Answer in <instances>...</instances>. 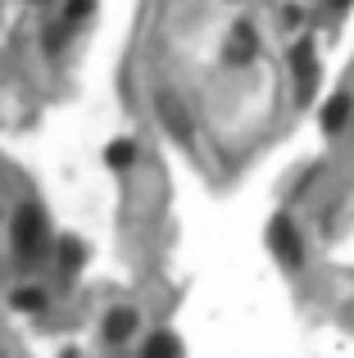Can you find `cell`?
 <instances>
[{
	"mask_svg": "<svg viewBox=\"0 0 354 358\" xmlns=\"http://www.w3.org/2000/svg\"><path fill=\"white\" fill-rule=\"evenodd\" d=\"M9 299H14V308H27V313H45V304H50L41 286H18Z\"/></svg>",
	"mask_w": 354,
	"mask_h": 358,
	"instance_id": "9",
	"label": "cell"
},
{
	"mask_svg": "<svg viewBox=\"0 0 354 358\" xmlns=\"http://www.w3.org/2000/svg\"><path fill=\"white\" fill-rule=\"evenodd\" d=\"M255 55H259V32H255V23H246V18H241V23L232 27L227 45H222V59H227L232 69H241V64H250Z\"/></svg>",
	"mask_w": 354,
	"mask_h": 358,
	"instance_id": "4",
	"label": "cell"
},
{
	"mask_svg": "<svg viewBox=\"0 0 354 358\" xmlns=\"http://www.w3.org/2000/svg\"><path fill=\"white\" fill-rule=\"evenodd\" d=\"M318 122H323V131H332V136H337V131L350 122V96H332L327 105H323Z\"/></svg>",
	"mask_w": 354,
	"mask_h": 358,
	"instance_id": "8",
	"label": "cell"
},
{
	"mask_svg": "<svg viewBox=\"0 0 354 358\" xmlns=\"http://www.w3.org/2000/svg\"><path fill=\"white\" fill-rule=\"evenodd\" d=\"M268 250H273V259L282 263L286 272L304 268V236H300V227H295L291 213H277V218L268 222Z\"/></svg>",
	"mask_w": 354,
	"mask_h": 358,
	"instance_id": "2",
	"label": "cell"
},
{
	"mask_svg": "<svg viewBox=\"0 0 354 358\" xmlns=\"http://www.w3.org/2000/svg\"><path fill=\"white\" fill-rule=\"evenodd\" d=\"M327 5H332V9H346V5H350V0H327Z\"/></svg>",
	"mask_w": 354,
	"mask_h": 358,
	"instance_id": "14",
	"label": "cell"
},
{
	"mask_svg": "<svg viewBox=\"0 0 354 358\" xmlns=\"http://www.w3.org/2000/svg\"><path fill=\"white\" fill-rule=\"evenodd\" d=\"M9 245H14V259L18 263H41L50 254V222L36 204H18L14 209V222H9Z\"/></svg>",
	"mask_w": 354,
	"mask_h": 358,
	"instance_id": "1",
	"label": "cell"
},
{
	"mask_svg": "<svg viewBox=\"0 0 354 358\" xmlns=\"http://www.w3.org/2000/svg\"><path fill=\"white\" fill-rule=\"evenodd\" d=\"M78 263H82V241L64 236V241H59V268H64V272H73Z\"/></svg>",
	"mask_w": 354,
	"mask_h": 358,
	"instance_id": "10",
	"label": "cell"
},
{
	"mask_svg": "<svg viewBox=\"0 0 354 358\" xmlns=\"http://www.w3.org/2000/svg\"><path fill=\"white\" fill-rule=\"evenodd\" d=\"M91 9H96V0H69V5H64V23H82V18L91 14Z\"/></svg>",
	"mask_w": 354,
	"mask_h": 358,
	"instance_id": "12",
	"label": "cell"
},
{
	"mask_svg": "<svg viewBox=\"0 0 354 358\" xmlns=\"http://www.w3.org/2000/svg\"><path fill=\"white\" fill-rule=\"evenodd\" d=\"M36 5H41V0H36Z\"/></svg>",
	"mask_w": 354,
	"mask_h": 358,
	"instance_id": "15",
	"label": "cell"
},
{
	"mask_svg": "<svg viewBox=\"0 0 354 358\" xmlns=\"http://www.w3.org/2000/svg\"><path fill=\"white\" fill-rule=\"evenodd\" d=\"M136 358H186V350H182V341H177L173 331H150Z\"/></svg>",
	"mask_w": 354,
	"mask_h": 358,
	"instance_id": "7",
	"label": "cell"
},
{
	"mask_svg": "<svg viewBox=\"0 0 354 358\" xmlns=\"http://www.w3.org/2000/svg\"><path fill=\"white\" fill-rule=\"evenodd\" d=\"M136 327H141V313H136V308H127V304H118V308H109V313H105L100 336H105V345H127L136 336Z\"/></svg>",
	"mask_w": 354,
	"mask_h": 358,
	"instance_id": "5",
	"label": "cell"
},
{
	"mask_svg": "<svg viewBox=\"0 0 354 358\" xmlns=\"http://www.w3.org/2000/svg\"><path fill=\"white\" fill-rule=\"evenodd\" d=\"M105 159H109V164H114V168H127V164H132V159H136L132 141H114V145L105 150Z\"/></svg>",
	"mask_w": 354,
	"mask_h": 358,
	"instance_id": "11",
	"label": "cell"
},
{
	"mask_svg": "<svg viewBox=\"0 0 354 358\" xmlns=\"http://www.w3.org/2000/svg\"><path fill=\"white\" fill-rule=\"evenodd\" d=\"M291 78H295V100L309 105L313 91H318V50H313L309 36H300L291 45Z\"/></svg>",
	"mask_w": 354,
	"mask_h": 358,
	"instance_id": "3",
	"label": "cell"
},
{
	"mask_svg": "<svg viewBox=\"0 0 354 358\" xmlns=\"http://www.w3.org/2000/svg\"><path fill=\"white\" fill-rule=\"evenodd\" d=\"M64 36H69V23H50L45 27V50H64Z\"/></svg>",
	"mask_w": 354,
	"mask_h": 358,
	"instance_id": "13",
	"label": "cell"
},
{
	"mask_svg": "<svg viewBox=\"0 0 354 358\" xmlns=\"http://www.w3.org/2000/svg\"><path fill=\"white\" fill-rule=\"evenodd\" d=\"M155 109H160L164 127H169L177 141H191V114H186V109L177 105V96H169V91H164V96L155 100Z\"/></svg>",
	"mask_w": 354,
	"mask_h": 358,
	"instance_id": "6",
	"label": "cell"
}]
</instances>
